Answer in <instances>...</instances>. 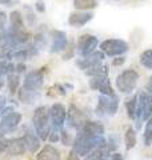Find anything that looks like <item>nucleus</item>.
I'll return each mask as SVG.
<instances>
[{
  "instance_id": "nucleus-37",
  "label": "nucleus",
  "mask_w": 152,
  "mask_h": 160,
  "mask_svg": "<svg viewBox=\"0 0 152 160\" xmlns=\"http://www.w3.org/2000/svg\"><path fill=\"white\" fill-rule=\"evenodd\" d=\"M6 22H7V16H6V13L0 11V31L6 29Z\"/></svg>"
},
{
  "instance_id": "nucleus-22",
  "label": "nucleus",
  "mask_w": 152,
  "mask_h": 160,
  "mask_svg": "<svg viewBox=\"0 0 152 160\" xmlns=\"http://www.w3.org/2000/svg\"><path fill=\"white\" fill-rule=\"evenodd\" d=\"M9 23H11V31H20L24 29V19L19 11H12L9 15Z\"/></svg>"
},
{
  "instance_id": "nucleus-38",
  "label": "nucleus",
  "mask_w": 152,
  "mask_h": 160,
  "mask_svg": "<svg viewBox=\"0 0 152 160\" xmlns=\"http://www.w3.org/2000/svg\"><path fill=\"white\" fill-rule=\"evenodd\" d=\"M7 148H8V140L0 139V155H2L4 151H7Z\"/></svg>"
},
{
  "instance_id": "nucleus-8",
  "label": "nucleus",
  "mask_w": 152,
  "mask_h": 160,
  "mask_svg": "<svg viewBox=\"0 0 152 160\" xmlns=\"http://www.w3.org/2000/svg\"><path fill=\"white\" fill-rule=\"evenodd\" d=\"M22 122V113L19 112H9L7 115H4L0 122V136H4L7 133H12L15 129L18 128V126Z\"/></svg>"
},
{
  "instance_id": "nucleus-10",
  "label": "nucleus",
  "mask_w": 152,
  "mask_h": 160,
  "mask_svg": "<svg viewBox=\"0 0 152 160\" xmlns=\"http://www.w3.org/2000/svg\"><path fill=\"white\" fill-rule=\"evenodd\" d=\"M104 58H105V55L101 52L100 49H99V51H96V49H95L94 52H91V53L85 55V56H82L80 59L76 60V66H78L80 69L85 71V69L94 67V66H96V64L103 63Z\"/></svg>"
},
{
  "instance_id": "nucleus-42",
  "label": "nucleus",
  "mask_w": 152,
  "mask_h": 160,
  "mask_svg": "<svg viewBox=\"0 0 152 160\" xmlns=\"http://www.w3.org/2000/svg\"><path fill=\"white\" fill-rule=\"evenodd\" d=\"M79 158H80V156L73 151V149L69 152V160H79Z\"/></svg>"
},
{
  "instance_id": "nucleus-30",
  "label": "nucleus",
  "mask_w": 152,
  "mask_h": 160,
  "mask_svg": "<svg viewBox=\"0 0 152 160\" xmlns=\"http://www.w3.org/2000/svg\"><path fill=\"white\" fill-rule=\"evenodd\" d=\"M15 72V64L9 60H0V76H7V75Z\"/></svg>"
},
{
  "instance_id": "nucleus-19",
  "label": "nucleus",
  "mask_w": 152,
  "mask_h": 160,
  "mask_svg": "<svg viewBox=\"0 0 152 160\" xmlns=\"http://www.w3.org/2000/svg\"><path fill=\"white\" fill-rule=\"evenodd\" d=\"M19 100L24 104H32L35 100L39 99V91H33V89H28L24 86L18 91Z\"/></svg>"
},
{
  "instance_id": "nucleus-44",
  "label": "nucleus",
  "mask_w": 152,
  "mask_h": 160,
  "mask_svg": "<svg viewBox=\"0 0 152 160\" xmlns=\"http://www.w3.org/2000/svg\"><path fill=\"white\" fill-rule=\"evenodd\" d=\"M12 0H0V4L2 6H7V4H11Z\"/></svg>"
},
{
  "instance_id": "nucleus-34",
  "label": "nucleus",
  "mask_w": 152,
  "mask_h": 160,
  "mask_svg": "<svg viewBox=\"0 0 152 160\" xmlns=\"http://www.w3.org/2000/svg\"><path fill=\"white\" fill-rule=\"evenodd\" d=\"M64 55H63V59L64 60H68V59H71L73 56V53H75V49H73V44H69L68 43V46H67V48L64 49Z\"/></svg>"
},
{
  "instance_id": "nucleus-16",
  "label": "nucleus",
  "mask_w": 152,
  "mask_h": 160,
  "mask_svg": "<svg viewBox=\"0 0 152 160\" xmlns=\"http://www.w3.org/2000/svg\"><path fill=\"white\" fill-rule=\"evenodd\" d=\"M23 138L25 140L27 149L31 153H36V151L40 149V142H42V139L38 136V133L35 131H32V129H27L25 133L23 135Z\"/></svg>"
},
{
  "instance_id": "nucleus-31",
  "label": "nucleus",
  "mask_w": 152,
  "mask_h": 160,
  "mask_svg": "<svg viewBox=\"0 0 152 160\" xmlns=\"http://www.w3.org/2000/svg\"><path fill=\"white\" fill-rule=\"evenodd\" d=\"M28 56H31L29 48H27V49H16V51H13L12 59L16 60V62H25V60L28 59Z\"/></svg>"
},
{
  "instance_id": "nucleus-41",
  "label": "nucleus",
  "mask_w": 152,
  "mask_h": 160,
  "mask_svg": "<svg viewBox=\"0 0 152 160\" xmlns=\"http://www.w3.org/2000/svg\"><path fill=\"white\" fill-rule=\"evenodd\" d=\"M145 91L152 95V76H149L148 82H147V84H145Z\"/></svg>"
},
{
  "instance_id": "nucleus-17",
  "label": "nucleus",
  "mask_w": 152,
  "mask_h": 160,
  "mask_svg": "<svg viewBox=\"0 0 152 160\" xmlns=\"http://www.w3.org/2000/svg\"><path fill=\"white\" fill-rule=\"evenodd\" d=\"M7 151L9 155H15V156H19V155H23L27 151V146H25V140L23 136L20 138H15L8 140V148Z\"/></svg>"
},
{
  "instance_id": "nucleus-9",
  "label": "nucleus",
  "mask_w": 152,
  "mask_h": 160,
  "mask_svg": "<svg viewBox=\"0 0 152 160\" xmlns=\"http://www.w3.org/2000/svg\"><path fill=\"white\" fill-rule=\"evenodd\" d=\"M49 115H51V122L55 129L62 131L67 119V109L62 103H53L49 108Z\"/></svg>"
},
{
  "instance_id": "nucleus-20",
  "label": "nucleus",
  "mask_w": 152,
  "mask_h": 160,
  "mask_svg": "<svg viewBox=\"0 0 152 160\" xmlns=\"http://www.w3.org/2000/svg\"><path fill=\"white\" fill-rule=\"evenodd\" d=\"M109 153H111V151L108 149L107 144H105V146L94 148L88 155L84 156V160H104L109 156Z\"/></svg>"
},
{
  "instance_id": "nucleus-24",
  "label": "nucleus",
  "mask_w": 152,
  "mask_h": 160,
  "mask_svg": "<svg viewBox=\"0 0 152 160\" xmlns=\"http://www.w3.org/2000/svg\"><path fill=\"white\" fill-rule=\"evenodd\" d=\"M125 109L127 115L131 120H135L136 116V109H138V95H132L128 100L125 102Z\"/></svg>"
},
{
  "instance_id": "nucleus-12",
  "label": "nucleus",
  "mask_w": 152,
  "mask_h": 160,
  "mask_svg": "<svg viewBox=\"0 0 152 160\" xmlns=\"http://www.w3.org/2000/svg\"><path fill=\"white\" fill-rule=\"evenodd\" d=\"M85 120H87V118H85V115H84V112L82 111V109H79L76 106H71L68 108L67 119H65V122H67L69 128L78 129L85 122Z\"/></svg>"
},
{
  "instance_id": "nucleus-43",
  "label": "nucleus",
  "mask_w": 152,
  "mask_h": 160,
  "mask_svg": "<svg viewBox=\"0 0 152 160\" xmlns=\"http://www.w3.org/2000/svg\"><path fill=\"white\" fill-rule=\"evenodd\" d=\"M6 107V98L4 96H0V111Z\"/></svg>"
},
{
  "instance_id": "nucleus-2",
  "label": "nucleus",
  "mask_w": 152,
  "mask_h": 160,
  "mask_svg": "<svg viewBox=\"0 0 152 160\" xmlns=\"http://www.w3.org/2000/svg\"><path fill=\"white\" fill-rule=\"evenodd\" d=\"M32 123L35 127V132L42 140H47L51 131H52V122H51V115H49V108L45 106H40L35 109L33 116H32Z\"/></svg>"
},
{
  "instance_id": "nucleus-1",
  "label": "nucleus",
  "mask_w": 152,
  "mask_h": 160,
  "mask_svg": "<svg viewBox=\"0 0 152 160\" xmlns=\"http://www.w3.org/2000/svg\"><path fill=\"white\" fill-rule=\"evenodd\" d=\"M107 140L103 135H95V136H89V135L78 133L73 139L72 149L79 155V156H85L88 155L94 148H98L101 146H105Z\"/></svg>"
},
{
  "instance_id": "nucleus-25",
  "label": "nucleus",
  "mask_w": 152,
  "mask_h": 160,
  "mask_svg": "<svg viewBox=\"0 0 152 160\" xmlns=\"http://www.w3.org/2000/svg\"><path fill=\"white\" fill-rule=\"evenodd\" d=\"M84 73L87 75V76H89V78L99 76V75H108V67L105 66V64H103V63H99V64H96V66H94V67L85 69Z\"/></svg>"
},
{
  "instance_id": "nucleus-21",
  "label": "nucleus",
  "mask_w": 152,
  "mask_h": 160,
  "mask_svg": "<svg viewBox=\"0 0 152 160\" xmlns=\"http://www.w3.org/2000/svg\"><path fill=\"white\" fill-rule=\"evenodd\" d=\"M109 98L111 96H105V95H100V96H99L98 106H96V109H95L96 115H99V116H107V115H108Z\"/></svg>"
},
{
  "instance_id": "nucleus-13",
  "label": "nucleus",
  "mask_w": 152,
  "mask_h": 160,
  "mask_svg": "<svg viewBox=\"0 0 152 160\" xmlns=\"http://www.w3.org/2000/svg\"><path fill=\"white\" fill-rule=\"evenodd\" d=\"M92 19H94V13L91 11H76L68 16V24L71 27L80 28L85 26L87 23H89Z\"/></svg>"
},
{
  "instance_id": "nucleus-23",
  "label": "nucleus",
  "mask_w": 152,
  "mask_h": 160,
  "mask_svg": "<svg viewBox=\"0 0 152 160\" xmlns=\"http://www.w3.org/2000/svg\"><path fill=\"white\" fill-rule=\"evenodd\" d=\"M98 0H73V7L78 11H91L98 7Z\"/></svg>"
},
{
  "instance_id": "nucleus-35",
  "label": "nucleus",
  "mask_w": 152,
  "mask_h": 160,
  "mask_svg": "<svg viewBox=\"0 0 152 160\" xmlns=\"http://www.w3.org/2000/svg\"><path fill=\"white\" fill-rule=\"evenodd\" d=\"M25 69H27V66H25L24 62H18L16 64H15V71H16V73L25 72Z\"/></svg>"
},
{
  "instance_id": "nucleus-4",
  "label": "nucleus",
  "mask_w": 152,
  "mask_h": 160,
  "mask_svg": "<svg viewBox=\"0 0 152 160\" xmlns=\"http://www.w3.org/2000/svg\"><path fill=\"white\" fill-rule=\"evenodd\" d=\"M152 115V95L147 91H141L138 95V109H136V129H139L141 127V124L145 120H148L149 116Z\"/></svg>"
},
{
  "instance_id": "nucleus-36",
  "label": "nucleus",
  "mask_w": 152,
  "mask_h": 160,
  "mask_svg": "<svg viewBox=\"0 0 152 160\" xmlns=\"http://www.w3.org/2000/svg\"><path fill=\"white\" fill-rule=\"evenodd\" d=\"M35 9H36L38 12H40V13H43L45 11V6H44L43 0H38L36 4H35Z\"/></svg>"
},
{
  "instance_id": "nucleus-11",
  "label": "nucleus",
  "mask_w": 152,
  "mask_h": 160,
  "mask_svg": "<svg viewBox=\"0 0 152 160\" xmlns=\"http://www.w3.org/2000/svg\"><path fill=\"white\" fill-rule=\"evenodd\" d=\"M44 69V68H43ZM38 69V71H31L25 75L24 78V87L33 91H39L44 84V71Z\"/></svg>"
},
{
  "instance_id": "nucleus-27",
  "label": "nucleus",
  "mask_w": 152,
  "mask_h": 160,
  "mask_svg": "<svg viewBox=\"0 0 152 160\" xmlns=\"http://www.w3.org/2000/svg\"><path fill=\"white\" fill-rule=\"evenodd\" d=\"M19 86H20V76H19V73L12 72V73L7 75V87H8L9 92H11L12 95L19 91Z\"/></svg>"
},
{
  "instance_id": "nucleus-28",
  "label": "nucleus",
  "mask_w": 152,
  "mask_h": 160,
  "mask_svg": "<svg viewBox=\"0 0 152 160\" xmlns=\"http://www.w3.org/2000/svg\"><path fill=\"white\" fill-rule=\"evenodd\" d=\"M140 64L147 69H152V48L145 49L140 53Z\"/></svg>"
},
{
  "instance_id": "nucleus-5",
  "label": "nucleus",
  "mask_w": 152,
  "mask_h": 160,
  "mask_svg": "<svg viewBox=\"0 0 152 160\" xmlns=\"http://www.w3.org/2000/svg\"><path fill=\"white\" fill-rule=\"evenodd\" d=\"M100 51L103 52L105 56L116 58L124 55L129 49L128 43L123 39H107L100 43Z\"/></svg>"
},
{
  "instance_id": "nucleus-32",
  "label": "nucleus",
  "mask_w": 152,
  "mask_h": 160,
  "mask_svg": "<svg viewBox=\"0 0 152 160\" xmlns=\"http://www.w3.org/2000/svg\"><path fill=\"white\" fill-rule=\"evenodd\" d=\"M119 96L118 95H112V96L109 98V109H108V116H114V115L118 112L119 109Z\"/></svg>"
},
{
  "instance_id": "nucleus-39",
  "label": "nucleus",
  "mask_w": 152,
  "mask_h": 160,
  "mask_svg": "<svg viewBox=\"0 0 152 160\" xmlns=\"http://www.w3.org/2000/svg\"><path fill=\"white\" fill-rule=\"evenodd\" d=\"M25 8H27V11H28L27 19L29 20V24H33V22H35V16H33V12H32V9H31V8H28V7H25Z\"/></svg>"
},
{
  "instance_id": "nucleus-3",
  "label": "nucleus",
  "mask_w": 152,
  "mask_h": 160,
  "mask_svg": "<svg viewBox=\"0 0 152 160\" xmlns=\"http://www.w3.org/2000/svg\"><path fill=\"white\" fill-rule=\"evenodd\" d=\"M138 83H139V73L132 68L121 71L118 76H116V80H115L118 91H120L121 93H125V95L132 93L135 91L136 86H138Z\"/></svg>"
},
{
  "instance_id": "nucleus-7",
  "label": "nucleus",
  "mask_w": 152,
  "mask_h": 160,
  "mask_svg": "<svg viewBox=\"0 0 152 160\" xmlns=\"http://www.w3.org/2000/svg\"><path fill=\"white\" fill-rule=\"evenodd\" d=\"M99 46V39L95 35H89V33H84L78 39L76 43V51L80 56H85L91 52H94Z\"/></svg>"
},
{
  "instance_id": "nucleus-18",
  "label": "nucleus",
  "mask_w": 152,
  "mask_h": 160,
  "mask_svg": "<svg viewBox=\"0 0 152 160\" xmlns=\"http://www.w3.org/2000/svg\"><path fill=\"white\" fill-rule=\"evenodd\" d=\"M60 159H62V156H60L59 149L51 146V144L44 146L36 155V160H60Z\"/></svg>"
},
{
  "instance_id": "nucleus-14",
  "label": "nucleus",
  "mask_w": 152,
  "mask_h": 160,
  "mask_svg": "<svg viewBox=\"0 0 152 160\" xmlns=\"http://www.w3.org/2000/svg\"><path fill=\"white\" fill-rule=\"evenodd\" d=\"M52 36V44H51V49L49 51L52 53H59L63 52L68 46V39L67 35L63 31H52L51 32Z\"/></svg>"
},
{
  "instance_id": "nucleus-29",
  "label": "nucleus",
  "mask_w": 152,
  "mask_h": 160,
  "mask_svg": "<svg viewBox=\"0 0 152 160\" xmlns=\"http://www.w3.org/2000/svg\"><path fill=\"white\" fill-rule=\"evenodd\" d=\"M143 139H144V146L145 147H149L152 144V115H151L149 119L147 120V123H145Z\"/></svg>"
},
{
  "instance_id": "nucleus-33",
  "label": "nucleus",
  "mask_w": 152,
  "mask_h": 160,
  "mask_svg": "<svg viewBox=\"0 0 152 160\" xmlns=\"http://www.w3.org/2000/svg\"><path fill=\"white\" fill-rule=\"evenodd\" d=\"M60 142H62L64 146H72V143H73V140L71 139L69 136V133L67 131H64V129H62L60 131Z\"/></svg>"
},
{
  "instance_id": "nucleus-15",
  "label": "nucleus",
  "mask_w": 152,
  "mask_h": 160,
  "mask_svg": "<svg viewBox=\"0 0 152 160\" xmlns=\"http://www.w3.org/2000/svg\"><path fill=\"white\" fill-rule=\"evenodd\" d=\"M104 126L99 122H91V120H85V122L78 128V133L89 135V136H95V135H104Z\"/></svg>"
},
{
  "instance_id": "nucleus-45",
  "label": "nucleus",
  "mask_w": 152,
  "mask_h": 160,
  "mask_svg": "<svg viewBox=\"0 0 152 160\" xmlns=\"http://www.w3.org/2000/svg\"><path fill=\"white\" fill-rule=\"evenodd\" d=\"M4 76H0V89H2V87L4 86V79H3Z\"/></svg>"
},
{
  "instance_id": "nucleus-26",
  "label": "nucleus",
  "mask_w": 152,
  "mask_h": 160,
  "mask_svg": "<svg viewBox=\"0 0 152 160\" xmlns=\"http://www.w3.org/2000/svg\"><path fill=\"white\" fill-rule=\"evenodd\" d=\"M124 143H125V149L129 151L136 146V131L135 128L129 127L127 128V131L124 133Z\"/></svg>"
},
{
  "instance_id": "nucleus-6",
  "label": "nucleus",
  "mask_w": 152,
  "mask_h": 160,
  "mask_svg": "<svg viewBox=\"0 0 152 160\" xmlns=\"http://www.w3.org/2000/svg\"><path fill=\"white\" fill-rule=\"evenodd\" d=\"M89 88L94 89V91H99L100 95H105V96L115 95L112 84L108 79V75H99V76L89 78Z\"/></svg>"
},
{
  "instance_id": "nucleus-46",
  "label": "nucleus",
  "mask_w": 152,
  "mask_h": 160,
  "mask_svg": "<svg viewBox=\"0 0 152 160\" xmlns=\"http://www.w3.org/2000/svg\"><path fill=\"white\" fill-rule=\"evenodd\" d=\"M116 2H119V0H116Z\"/></svg>"
},
{
  "instance_id": "nucleus-40",
  "label": "nucleus",
  "mask_w": 152,
  "mask_h": 160,
  "mask_svg": "<svg viewBox=\"0 0 152 160\" xmlns=\"http://www.w3.org/2000/svg\"><path fill=\"white\" fill-rule=\"evenodd\" d=\"M124 63V58H121V56H116L115 59H114V62H112V64L116 67V66H121V64Z\"/></svg>"
}]
</instances>
